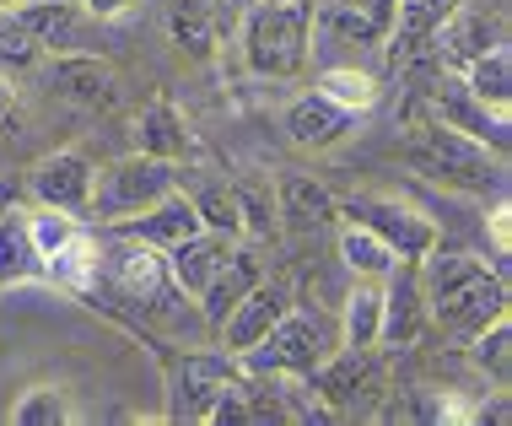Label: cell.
<instances>
[{
	"label": "cell",
	"instance_id": "1f68e13d",
	"mask_svg": "<svg viewBox=\"0 0 512 426\" xmlns=\"http://www.w3.org/2000/svg\"><path fill=\"white\" fill-rule=\"evenodd\" d=\"M195 211H200V227L205 232H221V238L243 243V211H238V189L227 178H211L205 189H195Z\"/></svg>",
	"mask_w": 512,
	"mask_h": 426
},
{
	"label": "cell",
	"instance_id": "44dd1931",
	"mask_svg": "<svg viewBox=\"0 0 512 426\" xmlns=\"http://www.w3.org/2000/svg\"><path fill=\"white\" fill-rule=\"evenodd\" d=\"M130 151H146V157H162V162H184L195 151V130H189L184 108L173 98H151L130 119Z\"/></svg>",
	"mask_w": 512,
	"mask_h": 426
},
{
	"label": "cell",
	"instance_id": "d6986e66",
	"mask_svg": "<svg viewBox=\"0 0 512 426\" xmlns=\"http://www.w3.org/2000/svg\"><path fill=\"white\" fill-rule=\"evenodd\" d=\"M11 11H17V22L33 33V44L44 54L87 49L92 44V27H103V22H92L81 6H60V0H17Z\"/></svg>",
	"mask_w": 512,
	"mask_h": 426
},
{
	"label": "cell",
	"instance_id": "6da1fadb",
	"mask_svg": "<svg viewBox=\"0 0 512 426\" xmlns=\"http://www.w3.org/2000/svg\"><path fill=\"white\" fill-rule=\"evenodd\" d=\"M421 286L432 302V329L453 340L480 335L491 319L512 313V292H507V270L491 265L475 249H448L437 238V249L421 259Z\"/></svg>",
	"mask_w": 512,
	"mask_h": 426
},
{
	"label": "cell",
	"instance_id": "52a82bcc",
	"mask_svg": "<svg viewBox=\"0 0 512 426\" xmlns=\"http://www.w3.org/2000/svg\"><path fill=\"white\" fill-rule=\"evenodd\" d=\"M335 222H362L367 232H378L399 259H410V265H421V259L437 249V238H442L437 222L421 211V205H410L399 195H378V189L340 195L335 200Z\"/></svg>",
	"mask_w": 512,
	"mask_h": 426
},
{
	"label": "cell",
	"instance_id": "f35d334b",
	"mask_svg": "<svg viewBox=\"0 0 512 426\" xmlns=\"http://www.w3.org/2000/svg\"><path fill=\"white\" fill-rule=\"evenodd\" d=\"M6 6H17V0H0V11H6Z\"/></svg>",
	"mask_w": 512,
	"mask_h": 426
},
{
	"label": "cell",
	"instance_id": "74e56055",
	"mask_svg": "<svg viewBox=\"0 0 512 426\" xmlns=\"http://www.w3.org/2000/svg\"><path fill=\"white\" fill-rule=\"evenodd\" d=\"M11 103H17V81H6V76H0V119L11 114Z\"/></svg>",
	"mask_w": 512,
	"mask_h": 426
},
{
	"label": "cell",
	"instance_id": "e0dca14e",
	"mask_svg": "<svg viewBox=\"0 0 512 426\" xmlns=\"http://www.w3.org/2000/svg\"><path fill=\"white\" fill-rule=\"evenodd\" d=\"M103 232H124V238H141V243H151V249L168 254V249H178L184 238H195V232H200V211H195V200L184 195V184H178L173 195H162L157 205L124 216V222H108Z\"/></svg>",
	"mask_w": 512,
	"mask_h": 426
},
{
	"label": "cell",
	"instance_id": "603a6c76",
	"mask_svg": "<svg viewBox=\"0 0 512 426\" xmlns=\"http://www.w3.org/2000/svg\"><path fill=\"white\" fill-rule=\"evenodd\" d=\"M459 6H464V0H399V6H394V27H389V38H383L389 60L410 65L421 49H432L437 27L448 22Z\"/></svg>",
	"mask_w": 512,
	"mask_h": 426
},
{
	"label": "cell",
	"instance_id": "4dcf8cb0",
	"mask_svg": "<svg viewBox=\"0 0 512 426\" xmlns=\"http://www.w3.org/2000/svg\"><path fill=\"white\" fill-rule=\"evenodd\" d=\"M76 416H81V410H76V400H71L65 383H33V389H22L17 405L6 410L11 426H71Z\"/></svg>",
	"mask_w": 512,
	"mask_h": 426
},
{
	"label": "cell",
	"instance_id": "5bb4252c",
	"mask_svg": "<svg viewBox=\"0 0 512 426\" xmlns=\"http://www.w3.org/2000/svg\"><path fill=\"white\" fill-rule=\"evenodd\" d=\"M432 329V302L421 286V265L399 259L383 276V346H415Z\"/></svg>",
	"mask_w": 512,
	"mask_h": 426
},
{
	"label": "cell",
	"instance_id": "f1b7e54d",
	"mask_svg": "<svg viewBox=\"0 0 512 426\" xmlns=\"http://www.w3.org/2000/svg\"><path fill=\"white\" fill-rule=\"evenodd\" d=\"M459 76H464V87L475 92L486 108H496V114H512V49H507V44L475 54V60H469Z\"/></svg>",
	"mask_w": 512,
	"mask_h": 426
},
{
	"label": "cell",
	"instance_id": "9a60e30c",
	"mask_svg": "<svg viewBox=\"0 0 512 426\" xmlns=\"http://www.w3.org/2000/svg\"><path fill=\"white\" fill-rule=\"evenodd\" d=\"M292 308H297V297L286 292L281 281H259V286H248V292L238 297V308H232L227 319L216 324V329H221V346L238 351V356H243V351H254L259 340H265L270 329L281 324Z\"/></svg>",
	"mask_w": 512,
	"mask_h": 426
},
{
	"label": "cell",
	"instance_id": "484cf974",
	"mask_svg": "<svg viewBox=\"0 0 512 426\" xmlns=\"http://www.w3.org/2000/svg\"><path fill=\"white\" fill-rule=\"evenodd\" d=\"M340 346H383V281H356L340 302Z\"/></svg>",
	"mask_w": 512,
	"mask_h": 426
},
{
	"label": "cell",
	"instance_id": "3957f363",
	"mask_svg": "<svg viewBox=\"0 0 512 426\" xmlns=\"http://www.w3.org/2000/svg\"><path fill=\"white\" fill-rule=\"evenodd\" d=\"M238 49L259 81H292L313 60V0H254L238 11Z\"/></svg>",
	"mask_w": 512,
	"mask_h": 426
},
{
	"label": "cell",
	"instance_id": "d6a6232c",
	"mask_svg": "<svg viewBox=\"0 0 512 426\" xmlns=\"http://www.w3.org/2000/svg\"><path fill=\"white\" fill-rule=\"evenodd\" d=\"M38 65H44V49L33 44V33L17 22V11H0V76L6 81H27L38 76Z\"/></svg>",
	"mask_w": 512,
	"mask_h": 426
},
{
	"label": "cell",
	"instance_id": "7c38bea8",
	"mask_svg": "<svg viewBox=\"0 0 512 426\" xmlns=\"http://www.w3.org/2000/svg\"><path fill=\"white\" fill-rule=\"evenodd\" d=\"M92 178H98V168H92L87 151H49V157L33 162V173H27V195H33V205H49V211L87 216Z\"/></svg>",
	"mask_w": 512,
	"mask_h": 426
},
{
	"label": "cell",
	"instance_id": "4316f807",
	"mask_svg": "<svg viewBox=\"0 0 512 426\" xmlns=\"http://www.w3.org/2000/svg\"><path fill=\"white\" fill-rule=\"evenodd\" d=\"M335 249H340V265H345V276H351V281H383L399 265V254L378 238V232H367L362 222H340Z\"/></svg>",
	"mask_w": 512,
	"mask_h": 426
},
{
	"label": "cell",
	"instance_id": "4fadbf2b",
	"mask_svg": "<svg viewBox=\"0 0 512 426\" xmlns=\"http://www.w3.org/2000/svg\"><path fill=\"white\" fill-rule=\"evenodd\" d=\"M356 125H362V114L335 103V98H324L318 87L302 92L297 103H286V114H281V130L297 151H329V146H340L345 135H356Z\"/></svg>",
	"mask_w": 512,
	"mask_h": 426
},
{
	"label": "cell",
	"instance_id": "f546056e",
	"mask_svg": "<svg viewBox=\"0 0 512 426\" xmlns=\"http://www.w3.org/2000/svg\"><path fill=\"white\" fill-rule=\"evenodd\" d=\"M313 87L324 92V98H335V103H345V108H356V114H372V108H378V98H383L378 76H372L367 65H356V60H329L324 71H318Z\"/></svg>",
	"mask_w": 512,
	"mask_h": 426
},
{
	"label": "cell",
	"instance_id": "cb8c5ba5",
	"mask_svg": "<svg viewBox=\"0 0 512 426\" xmlns=\"http://www.w3.org/2000/svg\"><path fill=\"white\" fill-rule=\"evenodd\" d=\"M259 281H265V265H259V249H254V243H232V254H227V265H221L216 270V276H211V286H205V292L195 297L200 302V313H205V324H221V319H227V313L232 308H238V297L248 292V286H259Z\"/></svg>",
	"mask_w": 512,
	"mask_h": 426
},
{
	"label": "cell",
	"instance_id": "ba28073f",
	"mask_svg": "<svg viewBox=\"0 0 512 426\" xmlns=\"http://www.w3.org/2000/svg\"><path fill=\"white\" fill-rule=\"evenodd\" d=\"M243 373L238 351H178L162 356V378H168V421H211L216 400L227 383Z\"/></svg>",
	"mask_w": 512,
	"mask_h": 426
},
{
	"label": "cell",
	"instance_id": "7a4b0ae2",
	"mask_svg": "<svg viewBox=\"0 0 512 426\" xmlns=\"http://www.w3.org/2000/svg\"><path fill=\"white\" fill-rule=\"evenodd\" d=\"M399 157H405V168L415 178H426L437 189H453V195H475V200L507 195V157L469 141L464 130L442 125L426 103L410 108L405 135H399Z\"/></svg>",
	"mask_w": 512,
	"mask_h": 426
},
{
	"label": "cell",
	"instance_id": "7402d4cb",
	"mask_svg": "<svg viewBox=\"0 0 512 426\" xmlns=\"http://www.w3.org/2000/svg\"><path fill=\"white\" fill-rule=\"evenodd\" d=\"M232 6L227 0H173L168 6V33L189 60H211L221 49V38L232 33Z\"/></svg>",
	"mask_w": 512,
	"mask_h": 426
},
{
	"label": "cell",
	"instance_id": "ac0fdd59",
	"mask_svg": "<svg viewBox=\"0 0 512 426\" xmlns=\"http://www.w3.org/2000/svg\"><path fill=\"white\" fill-rule=\"evenodd\" d=\"M33 281H49V265L27 227V205H17V195H0V292H17Z\"/></svg>",
	"mask_w": 512,
	"mask_h": 426
},
{
	"label": "cell",
	"instance_id": "2e32d148",
	"mask_svg": "<svg viewBox=\"0 0 512 426\" xmlns=\"http://www.w3.org/2000/svg\"><path fill=\"white\" fill-rule=\"evenodd\" d=\"M496 44H507V17L502 11H480V6H469V0L437 27V38H432L437 60L448 65V71H464L475 54H486Z\"/></svg>",
	"mask_w": 512,
	"mask_h": 426
},
{
	"label": "cell",
	"instance_id": "8992f818",
	"mask_svg": "<svg viewBox=\"0 0 512 426\" xmlns=\"http://www.w3.org/2000/svg\"><path fill=\"white\" fill-rule=\"evenodd\" d=\"M178 184H184L178 162L146 157V151H124L119 162H108V168L92 178V205H87V216H98V222H124V216L157 205L162 195H173Z\"/></svg>",
	"mask_w": 512,
	"mask_h": 426
},
{
	"label": "cell",
	"instance_id": "9c48e42d",
	"mask_svg": "<svg viewBox=\"0 0 512 426\" xmlns=\"http://www.w3.org/2000/svg\"><path fill=\"white\" fill-rule=\"evenodd\" d=\"M378 351L383 346H367V351L335 346L308 378H302V389L324 405V416H356V410H367L372 400H383V356Z\"/></svg>",
	"mask_w": 512,
	"mask_h": 426
},
{
	"label": "cell",
	"instance_id": "d4e9b609",
	"mask_svg": "<svg viewBox=\"0 0 512 426\" xmlns=\"http://www.w3.org/2000/svg\"><path fill=\"white\" fill-rule=\"evenodd\" d=\"M232 254V238H221V232H195V238H184L178 249H168V270H173V286L184 297H200L205 286H211V276L221 265H227Z\"/></svg>",
	"mask_w": 512,
	"mask_h": 426
},
{
	"label": "cell",
	"instance_id": "277c9868",
	"mask_svg": "<svg viewBox=\"0 0 512 426\" xmlns=\"http://www.w3.org/2000/svg\"><path fill=\"white\" fill-rule=\"evenodd\" d=\"M98 292L108 302H119V308H141V313L184 302V292L173 286L168 254L151 249V243H141V238H124V232H103V243H98L92 286L81 297H98Z\"/></svg>",
	"mask_w": 512,
	"mask_h": 426
},
{
	"label": "cell",
	"instance_id": "836d02e7",
	"mask_svg": "<svg viewBox=\"0 0 512 426\" xmlns=\"http://www.w3.org/2000/svg\"><path fill=\"white\" fill-rule=\"evenodd\" d=\"M232 189H238V211H243V238L275 232V189L270 184H232Z\"/></svg>",
	"mask_w": 512,
	"mask_h": 426
},
{
	"label": "cell",
	"instance_id": "8fae6325",
	"mask_svg": "<svg viewBox=\"0 0 512 426\" xmlns=\"http://www.w3.org/2000/svg\"><path fill=\"white\" fill-rule=\"evenodd\" d=\"M44 76V92L71 108H114L119 103V76L103 54L92 49H65V54H44L38 65Z\"/></svg>",
	"mask_w": 512,
	"mask_h": 426
},
{
	"label": "cell",
	"instance_id": "30bf717a",
	"mask_svg": "<svg viewBox=\"0 0 512 426\" xmlns=\"http://www.w3.org/2000/svg\"><path fill=\"white\" fill-rule=\"evenodd\" d=\"M421 103L432 108L442 125L464 130L469 141H480L486 151H496V157H507V151H512V125H507V114L486 108V103L475 98V92L464 87V76L448 71V65H437V71H432V81H426V92H421Z\"/></svg>",
	"mask_w": 512,
	"mask_h": 426
},
{
	"label": "cell",
	"instance_id": "ffe728a7",
	"mask_svg": "<svg viewBox=\"0 0 512 426\" xmlns=\"http://www.w3.org/2000/svg\"><path fill=\"white\" fill-rule=\"evenodd\" d=\"M335 222V195L308 173H281L275 178V227L297 232V238H318Z\"/></svg>",
	"mask_w": 512,
	"mask_h": 426
},
{
	"label": "cell",
	"instance_id": "5b68a950",
	"mask_svg": "<svg viewBox=\"0 0 512 426\" xmlns=\"http://www.w3.org/2000/svg\"><path fill=\"white\" fill-rule=\"evenodd\" d=\"M335 346H340V324L329 319V313L292 308L254 351H243V367H248V373H275V378L302 383Z\"/></svg>",
	"mask_w": 512,
	"mask_h": 426
},
{
	"label": "cell",
	"instance_id": "e575fe53",
	"mask_svg": "<svg viewBox=\"0 0 512 426\" xmlns=\"http://www.w3.org/2000/svg\"><path fill=\"white\" fill-rule=\"evenodd\" d=\"M486 232H491L496 265H502V259H507V249H512V205H507V195H491V211H486Z\"/></svg>",
	"mask_w": 512,
	"mask_h": 426
},
{
	"label": "cell",
	"instance_id": "83f0119b",
	"mask_svg": "<svg viewBox=\"0 0 512 426\" xmlns=\"http://www.w3.org/2000/svg\"><path fill=\"white\" fill-rule=\"evenodd\" d=\"M464 346H469L475 373L491 383V394H512V313L491 319L480 335H469Z\"/></svg>",
	"mask_w": 512,
	"mask_h": 426
},
{
	"label": "cell",
	"instance_id": "8d00e7d4",
	"mask_svg": "<svg viewBox=\"0 0 512 426\" xmlns=\"http://www.w3.org/2000/svg\"><path fill=\"white\" fill-rule=\"evenodd\" d=\"M351 6H362L372 22H383V27H394V6L399 0H351Z\"/></svg>",
	"mask_w": 512,
	"mask_h": 426
},
{
	"label": "cell",
	"instance_id": "d590c367",
	"mask_svg": "<svg viewBox=\"0 0 512 426\" xmlns=\"http://www.w3.org/2000/svg\"><path fill=\"white\" fill-rule=\"evenodd\" d=\"M81 11H87L92 22H119V17H130L135 6H141V0H76Z\"/></svg>",
	"mask_w": 512,
	"mask_h": 426
}]
</instances>
